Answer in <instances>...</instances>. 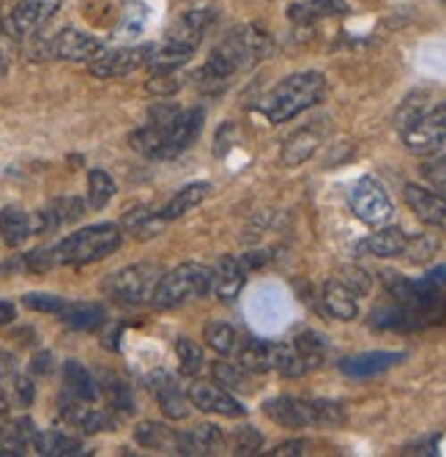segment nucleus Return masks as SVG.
Masks as SVG:
<instances>
[{"label": "nucleus", "instance_id": "obj_23", "mask_svg": "<svg viewBox=\"0 0 446 457\" xmlns=\"http://www.w3.org/2000/svg\"><path fill=\"white\" fill-rule=\"evenodd\" d=\"M320 140H323V135H320L318 127H304V129L293 132L285 140V145H282V156H279L282 164H285V168H296V164H304L318 151Z\"/></svg>", "mask_w": 446, "mask_h": 457}, {"label": "nucleus", "instance_id": "obj_4", "mask_svg": "<svg viewBox=\"0 0 446 457\" xmlns=\"http://www.w3.org/2000/svg\"><path fill=\"white\" fill-rule=\"evenodd\" d=\"M120 241H124V233H120L118 225L112 222L91 225L61 238L53 246V258H55V266H88L112 255L120 246Z\"/></svg>", "mask_w": 446, "mask_h": 457}, {"label": "nucleus", "instance_id": "obj_42", "mask_svg": "<svg viewBox=\"0 0 446 457\" xmlns=\"http://www.w3.org/2000/svg\"><path fill=\"white\" fill-rule=\"evenodd\" d=\"M337 279H340L343 285H348L356 296H368V294H370V287H373L370 271H364V269H359V266H343V269L337 271Z\"/></svg>", "mask_w": 446, "mask_h": 457}, {"label": "nucleus", "instance_id": "obj_31", "mask_svg": "<svg viewBox=\"0 0 446 457\" xmlns=\"http://www.w3.org/2000/svg\"><path fill=\"white\" fill-rule=\"evenodd\" d=\"M104 307L96 302H79V304H69L66 312L61 315L63 323L74 331H94L104 323Z\"/></svg>", "mask_w": 446, "mask_h": 457}, {"label": "nucleus", "instance_id": "obj_29", "mask_svg": "<svg viewBox=\"0 0 446 457\" xmlns=\"http://www.w3.org/2000/svg\"><path fill=\"white\" fill-rule=\"evenodd\" d=\"M145 25H148V6L140 4V0H129V4H124V9H120L112 36L120 41H132L145 30Z\"/></svg>", "mask_w": 446, "mask_h": 457}, {"label": "nucleus", "instance_id": "obj_55", "mask_svg": "<svg viewBox=\"0 0 446 457\" xmlns=\"http://www.w3.org/2000/svg\"><path fill=\"white\" fill-rule=\"evenodd\" d=\"M0 446H4V444H0Z\"/></svg>", "mask_w": 446, "mask_h": 457}, {"label": "nucleus", "instance_id": "obj_40", "mask_svg": "<svg viewBox=\"0 0 446 457\" xmlns=\"http://www.w3.org/2000/svg\"><path fill=\"white\" fill-rule=\"evenodd\" d=\"M438 246H441V241L435 238V236H430V233H422V236H417V238H409V246H405V258H409L411 263H425V261H430L435 253H438Z\"/></svg>", "mask_w": 446, "mask_h": 457}, {"label": "nucleus", "instance_id": "obj_20", "mask_svg": "<svg viewBox=\"0 0 446 457\" xmlns=\"http://www.w3.org/2000/svg\"><path fill=\"white\" fill-rule=\"evenodd\" d=\"M225 433L217 425H197L189 433H178L176 452L181 454H217L225 446Z\"/></svg>", "mask_w": 446, "mask_h": 457}, {"label": "nucleus", "instance_id": "obj_24", "mask_svg": "<svg viewBox=\"0 0 446 457\" xmlns=\"http://www.w3.org/2000/svg\"><path fill=\"white\" fill-rule=\"evenodd\" d=\"M277 353H279V343L271 340H244L238 351V364L247 367L250 372H271L277 370Z\"/></svg>", "mask_w": 446, "mask_h": 457}, {"label": "nucleus", "instance_id": "obj_12", "mask_svg": "<svg viewBox=\"0 0 446 457\" xmlns=\"http://www.w3.org/2000/svg\"><path fill=\"white\" fill-rule=\"evenodd\" d=\"M61 413L69 425H74L77 430L83 433H107L115 428V417H112V408H96L94 403L86 400H77L69 392L61 397Z\"/></svg>", "mask_w": 446, "mask_h": 457}, {"label": "nucleus", "instance_id": "obj_10", "mask_svg": "<svg viewBox=\"0 0 446 457\" xmlns=\"http://www.w3.org/2000/svg\"><path fill=\"white\" fill-rule=\"evenodd\" d=\"M214 25V12L211 9H194V12H184L170 28H168V36H165V47L176 55H184V58H192L194 50L200 47L202 36L206 30Z\"/></svg>", "mask_w": 446, "mask_h": 457}, {"label": "nucleus", "instance_id": "obj_49", "mask_svg": "<svg viewBox=\"0 0 446 457\" xmlns=\"http://www.w3.org/2000/svg\"><path fill=\"white\" fill-rule=\"evenodd\" d=\"M304 452H307V441H288V444H279L271 454L285 457V454H304Z\"/></svg>", "mask_w": 446, "mask_h": 457}, {"label": "nucleus", "instance_id": "obj_17", "mask_svg": "<svg viewBox=\"0 0 446 457\" xmlns=\"http://www.w3.org/2000/svg\"><path fill=\"white\" fill-rule=\"evenodd\" d=\"M148 386L161 408V413H165L168 420H186L189 417V397L184 395V389L178 386V381L170 376V372L165 370H156L153 376L148 378Z\"/></svg>", "mask_w": 446, "mask_h": 457}, {"label": "nucleus", "instance_id": "obj_50", "mask_svg": "<svg viewBox=\"0 0 446 457\" xmlns=\"http://www.w3.org/2000/svg\"><path fill=\"white\" fill-rule=\"evenodd\" d=\"M12 320H17V307H14L12 302H4V299H0V326H6V323H12Z\"/></svg>", "mask_w": 446, "mask_h": 457}, {"label": "nucleus", "instance_id": "obj_16", "mask_svg": "<svg viewBox=\"0 0 446 457\" xmlns=\"http://www.w3.org/2000/svg\"><path fill=\"white\" fill-rule=\"evenodd\" d=\"M189 403L194 408H200L202 413H217V417H227V420L247 417V408L241 405L230 392L211 386V384H192L189 386Z\"/></svg>", "mask_w": 446, "mask_h": 457}, {"label": "nucleus", "instance_id": "obj_21", "mask_svg": "<svg viewBox=\"0 0 446 457\" xmlns=\"http://www.w3.org/2000/svg\"><path fill=\"white\" fill-rule=\"evenodd\" d=\"M405 246H409V233L402 228H384L373 236H368L364 241H359V253H368L373 258H397L405 253Z\"/></svg>", "mask_w": 446, "mask_h": 457}, {"label": "nucleus", "instance_id": "obj_32", "mask_svg": "<svg viewBox=\"0 0 446 457\" xmlns=\"http://www.w3.org/2000/svg\"><path fill=\"white\" fill-rule=\"evenodd\" d=\"M345 12H348L345 0H310V4L291 6V20L301 22V25H310V22L337 17V14H345Z\"/></svg>", "mask_w": 446, "mask_h": 457}, {"label": "nucleus", "instance_id": "obj_6", "mask_svg": "<svg viewBox=\"0 0 446 457\" xmlns=\"http://www.w3.org/2000/svg\"><path fill=\"white\" fill-rule=\"evenodd\" d=\"M209 285H211V269L200 263H181L159 277L151 302L156 310H176L192 299H200L202 294H209Z\"/></svg>", "mask_w": 446, "mask_h": 457}, {"label": "nucleus", "instance_id": "obj_28", "mask_svg": "<svg viewBox=\"0 0 446 457\" xmlns=\"http://www.w3.org/2000/svg\"><path fill=\"white\" fill-rule=\"evenodd\" d=\"M202 337L219 356H238L241 345H244V335L233 323H209Z\"/></svg>", "mask_w": 446, "mask_h": 457}, {"label": "nucleus", "instance_id": "obj_8", "mask_svg": "<svg viewBox=\"0 0 446 457\" xmlns=\"http://www.w3.org/2000/svg\"><path fill=\"white\" fill-rule=\"evenodd\" d=\"M159 277L161 274L151 263L127 266L104 279V294L112 296L115 302H124V304H143L153 296V287H156Z\"/></svg>", "mask_w": 446, "mask_h": 457}, {"label": "nucleus", "instance_id": "obj_41", "mask_svg": "<svg viewBox=\"0 0 446 457\" xmlns=\"http://www.w3.org/2000/svg\"><path fill=\"white\" fill-rule=\"evenodd\" d=\"M22 304L33 312H47V315H63L69 302L55 294H25Z\"/></svg>", "mask_w": 446, "mask_h": 457}, {"label": "nucleus", "instance_id": "obj_47", "mask_svg": "<svg viewBox=\"0 0 446 457\" xmlns=\"http://www.w3.org/2000/svg\"><path fill=\"white\" fill-rule=\"evenodd\" d=\"M25 266H28L30 271H50V269L55 266L53 246H47V249H36V253H30V255L25 258Z\"/></svg>", "mask_w": 446, "mask_h": 457}, {"label": "nucleus", "instance_id": "obj_33", "mask_svg": "<svg viewBox=\"0 0 446 457\" xmlns=\"http://www.w3.org/2000/svg\"><path fill=\"white\" fill-rule=\"evenodd\" d=\"M135 441L145 449H176L178 433L161 422H140L135 430Z\"/></svg>", "mask_w": 446, "mask_h": 457}, {"label": "nucleus", "instance_id": "obj_26", "mask_svg": "<svg viewBox=\"0 0 446 457\" xmlns=\"http://www.w3.org/2000/svg\"><path fill=\"white\" fill-rule=\"evenodd\" d=\"M209 192H211V184H206V181L186 184L184 189H178V192L168 200V205L159 212V217L165 220V222L178 220V217H184L186 212H192L194 205H200L202 200H206V197H209Z\"/></svg>", "mask_w": 446, "mask_h": 457}, {"label": "nucleus", "instance_id": "obj_25", "mask_svg": "<svg viewBox=\"0 0 446 457\" xmlns=\"http://www.w3.org/2000/svg\"><path fill=\"white\" fill-rule=\"evenodd\" d=\"M63 384H66V392L77 400H86V403L99 400V381L74 359H69L63 364Z\"/></svg>", "mask_w": 446, "mask_h": 457}, {"label": "nucleus", "instance_id": "obj_11", "mask_svg": "<svg viewBox=\"0 0 446 457\" xmlns=\"http://www.w3.org/2000/svg\"><path fill=\"white\" fill-rule=\"evenodd\" d=\"M153 53V45H140V47H118V50H102L91 63L88 71L99 79H112V77H124L148 63Z\"/></svg>", "mask_w": 446, "mask_h": 457}, {"label": "nucleus", "instance_id": "obj_52", "mask_svg": "<svg viewBox=\"0 0 446 457\" xmlns=\"http://www.w3.org/2000/svg\"><path fill=\"white\" fill-rule=\"evenodd\" d=\"M425 279H427V282H433V285H438V287H443V285H446V266L433 269Z\"/></svg>", "mask_w": 446, "mask_h": 457}, {"label": "nucleus", "instance_id": "obj_48", "mask_svg": "<svg viewBox=\"0 0 446 457\" xmlns=\"http://www.w3.org/2000/svg\"><path fill=\"white\" fill-rule=\"evenodd\" d=\"M30 372H36V376H50V372H53V356L50 353H36L33 361H30Z\"/></svg>", "mask_w": 446, "mask_h": 457}, {"label": "nucleus", "instance_id": "obj_38", "mask_svg": "<svg viewBox=\"0 0 446 457\" xmlns=\"http://www.w3.org/2000/svg\"><path fill=\"white\" fill-rule=\"evenodd\" d=\"M186 79H189V74H184L181 69L178 71H159V74H151L145 88H148V94H156V96H173L186 86Z\"/></svg>", "mask_w": 446, "mask_h": 457}, {"label": "nucleus", "instance_id": "obj_27", "mask_svg": "<svg viewBox=\"0 0 446 457\" xmlns=\"http://www.w3.org/2000/svg\"><path fill=\"white\" fill-rule=\"evenodd\" d=\"M0 236L9 246H20L25 244L30 236H33V220L30 214H25L17 205H6L4 212H0Z\"/></svg>", "mask_w": 446, "mask_h": 457}, {"label": "nucleus", "instance_id": "obj_22", "mask_svg": "<svg viewBox=\"0 0 446 457\" xmlns=\"http://www.w3.org/2000/svg\"><path fill=\"white\" fill-rule=\"evenodd\" d=\"M320 302H323V310H326L337 320H353L359 315V296L348 285H343L337 277L323 285Z\"/></svg>", "mask_w": 446, "mask_h": 457}, {"label": "nucleus", "instance_id": "obj_1", "mask_svg": "<svg viewBox=\"0 0 446 457\" xmlns=\"http://www.w3.org/2000/svg\"><path fill=\"white\" fill-rule=\"evenodd\" d=\"M384 282L392 304L378 307L370 315L373 326L389 331H419L446 318V296L438 285L427 279H409L394 271H389Z\"/></svg>", "mask_w": 446, "mask_h": 457}, {"label": "nucleus", "instance_id": "obj_15", "mask_svg": "<svg viewBox=\"0 0 446 457\" xmlns=\"http://www.w3.org/2000/svg\"><path fill=\"white\" fill-rule=\"evenodd\" d=\"M247 274H250V269L244 266V261L235 258V255H225L211 269L209 290L219 302H235L238 294H241V287L247 285Z\"/></svg>", "mask_w": 446, "mask_h": 457}, {"label": "nucleus", "instance_id": "obj_30", "mask_svg": "<svg viewBox=\"0 0 446 457\" xmlns=\"http://www.w3.org/2000/svg\"><path fill=\"white\" fill-rule=\"evenodd\" d=\"M33 449L38 454H47V457H74V454H83V444L77 438L58 433V430H45V433H36Z\"/></svg>", "mask_w": 446, "mask_h": 457}, {"label": "nucleus", "instance_id": "obj_39", "mask_svg": "<svg viewBox=\"0 0 446 457\" xmlns=\"http://www.w3.org/2000/svg\"><path fill=\"white\" fill-rule=\"evenodd\" d=\"M293 345L299 348V353L304 356V361L310 364V370L320 367L323 359H326V340L318 337L315 331H304V335H299L293 340Z\"/></svg>", "mask_w": 446, "mask_h": 457}, {"label": "nucleus", "instance_id": "obj_37", "mask_svg": "<svg viewBox=\"0 0 446 457\" xmlns=\"http://www.w3.org/2000/svg\"><path fill=\"white\" fill-rule=\"evenodd\" d=\"M176 353H178V364H181V376L197 378L200 372H202V364H206V356H202L200 345L186 340V337H181L176 343Z\"/></svg>", "mask_w": 446, "mask_h": 457}, {"label": "nucleus", "instance_id": "obj_19", "mask_svg": "<svg viewBox=\"0 0 446 457\" xmlns=\"http://www.w3.org/2000/svg\"><path fill=\"white\" fill-rule=\"evenodd\" d=\"M400 361H405V353L400 351H373V353H359V356L343 359L340 372L348 378H376Z\"/></svg>", "mask_w": 446, "mask_h": 457}, {"label": "nucleus", "instance_id": "obj_45", "mask_svg": "<svg viewBox=\"0 0 446 457\" xmlns=\"http://www.w3.org/2000/svg\"><path fill=\"white\" fill-rule=\"evenodd\" d=\"M425 176H427V181L446 197V156H438V159L427 162V164H425Z\"/></svg>", "mask_w": 446, "mask_h": 457}, {"label": "nucleus", "instance_id": "obj_14", "mask_svg": "<svg viewBox=\"0 0 446 457\" xmlns=\"http://www.w3.org/2000/svg\"><path fill=\"white\" fill-rule=\"evenodd\" d=\"M402 143L411 154H419V156L435 154L446 143V123L427 110L422 118H417L414 123H409V127L402 129Z\"/></svg>", "mask_w": 446, "mask_h": 457}, {"label": "nucleus", "instance_id": "obj_46", "mask_svg": "<svg viewBox=\"0 0 446 457\" xmlns=\"http://www.w3.org/2000/svg\"><path fill=\"white\" fill-rule=\"evenodd\" d=\"M12 395H14V403H17V405L28 408V405L33 403V397H36V386H33L30 378L17 376V378H14V386H12Z\"/></svg>", "mask_w": 446, "mask_h": 457}, {"label": "nucleus", "instance_id": "obj_13", "mask_svg": "<svg viewBox=\"0 0 446 457\" xmlns=\"http://www.w3.org/2000/svg\"><path fill=\"white\" fill-rule=\"evenodd\" d=\"M102 50L104 47L96 36L77 30V28H63L61 33L50 38V55L61 61H71V63H91Z\"/></svg>", "mask_w": 446, "mask_h": 457}, {"label": "nucleus", "instance_id": "obj_34", "mask_svg": "<svg viewBox=\"0 0 446 457\" xmlns=\"http://www.w3.org/2000/svg\"><path fill=\"white\" fill-rule=\"evenodd\" d=\"M211 376L219 386H227L233 392H252V372L241 364H230V361H217L211 367Z\"/></svg>", "mask_w": 446, "mask_h": 457}, {"label": "nucleus", "instance_id": "obj_2", "mask_svg": "<svg viewBox=\"0 0 446 457\" xmlns=\"http://www.w3.org/2000/svg\"><path fill=\"white\" fill-rule=\"evenodd\" d=\"M268 53H271L268 33L255 25H241L230 30L214 47L211 58L194 74V79L202 91H222L233 74L252 69L255 63L268 58Z\"/></svg>", "mask_w": 446, "mask_h": 457}, {"label": "nucleus", "instance_id": "obj_51", "mask_svg": "<svg viewBox=\"0 0 446 457\" xmlns=\"http://www.w3.org/2000/svg\"><path fill=\"white\" fill-rule=\"evenodd\" d=\"M14 356L12 353H0V378H6V376H14Z\"/></svg>", "mask_w": 446, "mask_h": 457}, {"label": "nucleus", "instance_id": "obj_3", "mask_svg": "<svg viewBox=\"0 0 446 457\" xmlns=\"http://www.w3.org/2000/svg\"><path fill=\"white\" fill-rule=\"evenodd\" d=\"M326 96V77L320 71H299L285 79H279L277 86L263 96L260 112L271 123H285L296 118L299 112L310 110Z\"/></svg>", "mask_w": 446, "mask_h": 457}, {"label": "nucleus", "instance_id": "obj_43", "mask_svg": "<svg viewBox=\"0 0 446 457\" xmlns=\"http://www.w3.org/2000/svg\"><path fill=\"white\" fill-rule=\"evenodd\" d=\"M227 441L235 454H255L263 446V436L255 428H238Z\"/></svg>", "mask_w": 446, "mask_h": 457}, {"label": "nucleus", "instance_id": "obj_36", "mask_svg": "<svg viewBox=\"0 0 446 457\" xmlns=\"http://www.w3.org/2000/svg\"><path fill=\"white\" fill-rule=\"evenodd\" d=\"M115 197V181L104 170H91L88 173V205L94 212H102L104 205Z\"/></svg>", "mask_w": 446, "mask_h": 457}, {"label": "nucleus", "instance_id": "obj_18", "mask_svg": "<svg viewBox=\"0 0 446 457\" xmlns=\"http://www.w3.org/2000/svg\"><path fill=\"white\" fill-rule=\"evenodd\" d=\"M405 200H409L411 212L430 228L446 230V197L441 192L425 189L419 184L405 187Z\"/></svg>", "mask_w": 446, "mask_h": 457}, {"label": "nucleus", "instance_id": "obj_44", "mask_svg": "<svg viewBox=\"0 0 446 457\" xmlns=\"http://www.w3.org/2000/svg\"><path fill=\"white\" fill-rule=\"evenodd\" d=\"M427 110H425V102H422V94H417V96H411V99H405V104L400 107V112H397V129L402 132L409 123H414L417 118H422Z\"/></svg>", "mask_w": 446, "mask_h": 457}, {"label": "nucleus", "instance_id": "obj_54", "mask_svg": "<svg viewBox=\"0 0 446 457\" xmlns=\"http://www.w3.org/2000/svg\"><path fill=\"white\" fill-rule=\"evenodd\" d=\"M0 30H4V9H0Z\"/></svg>", "mask_w": 446, "mask_h": 457}, {"label": "nucleus", "instance_id": "obj_7", "mask_svg": "<svg viewBox=\"0 0 446 457\" xmlns=\"http://www.w3.org/2000/svg\"><path fill=\"white\" fill-rule=\"evenodd\" d=\"M348 203H351V212L356 220H361L364 225L370 228H381L392 220L394 214V205L384 189V184L373 176H361L351 192H348Z\"/></svg>", "mask_w": 446, "mask_h": 457}, {"label": "nucleus", "instance_id": "obj_53", "mask_svg": "<svg viewBox=\"0 0 446 457\" xmlns=\"http://www.w3.org/2000/svg\"><path fill=\"white\" fill-rule=\"evenodd\" d=\"M430 112H433L435 118H441V120L446 123V102H441V104H438V107H433Z\"/></svg>", "mask_w": 446, "mask_h": 457}, {"label": "nucleus", "instance_id": "obj_9", "mask_svg": "<svg viewBox=\"0 0 446 457\" xmlns=\"http://www.w3.org/2000/svg\"><path fill=\"white\" fill-rule=\"evenodd\" d=\"M61 9V0H17L4 17V33L12 41L33 38Z\"/></svg>", "mask_w": 446, "mask_h": 457}, {"label": "nucleus", "instance_id": "obj_35", "mask_svg": "<svg viewBox=\"0 0 446 457\" xmlns=\"http://www.w3.org/2000/svg\"><path fill=\"white\" fill-rule=\"evenodd\" d=\"M99 395L107 400V405L118 413H132L135 411V400H132V392L129 386L115 378V376H102L99 381Z\"/></svg>", "mask_w": 446, "mask_h": 457}, {"label": "nucleus", "instance_id": "obj_5", "mask_svg": "<svg viewBox=\"0 0 446 457\" xmlns=\"http://www.w3.org/2000/svg\"><path fill=\"white\" fill-rule=\"evenodd\" d=\"M263 411L279 428H337L345 422V408L332 400H301V397H274L263 403Z\"/></svg>", "mask_w": 446, "mask_h": 457}]
</instances>
